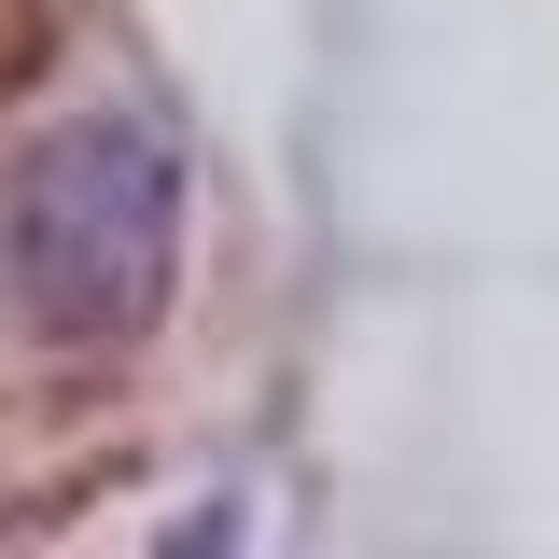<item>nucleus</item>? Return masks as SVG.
Returning <instances> with one entry per match:
<instances>
[{"label": "nucleus", "mask_w": 559, "mask_h": 559, "mask_svg": "<svg viewBox=\"0 0 559 559\" xmlns=\"http://www.w3.org/2000/svg\"><path fill=\"white\" fill-rule=\"evenodd\" d=\"M168 252H182V154L127 112H84L28 154V182L0 210V266L14 308L70 349H112L168 308Z\"/></svg>", "instance_id": "f257e3e1"}]
</instances>
